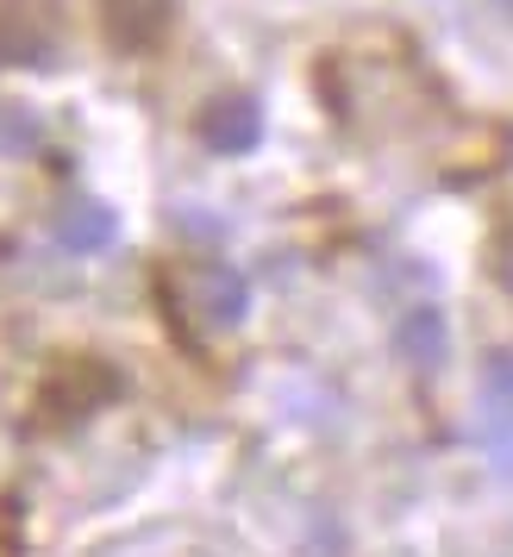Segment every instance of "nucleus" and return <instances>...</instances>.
<instances>
[{"label":"nucleus","mask_w":513,"mask_h":557,"mask_svg":"<svg viewBox=\"0 0 513 557\" xmlns=\"http://www.w3.org/2000/svg\"><path fill=\"white\" fill-rule=\"evenodd\" d=\"M176 301H182V313H188L195 326L226 332V326H238V320H245L251 288H245V276H238L232 263L207 257V263H188V270L176 276Z\"/></svg>","instance_id":"f257e3e1"},{"label":"nucleus","mask_w":513,"mask_h":557,"mask_svg":"<svg viewBox=\"0 0 513 557\" xmlns=\"http://www.w3.org/2000/svg\"><path fill=\"white\" fill-rule=\"evenodd\" d=\"M201 138L213 145V151H251L256 138H263V113H256V101H245V95H232V101H213L201 120Z\"/></svg>","instance_id":"f03ea898"},{"label":"nucleus","mask_w":513,"mask_h":557,"mask_svg":"<svg viewBox=\"0 0 513 557\" xmlns=\"http://www.w3.org/2000/svg\"><path fill=\"white\" fill-rule=\"evenodd\" d=\"M113 232H120V220H113V207L101 201H76L63 220H57V238H63V251H107L113 245Z\"/></svg>","instance_id":"7ed1b4c3"},{"label":"nucleus","mask_w":513,"mask_h":557,"mask_svg":"<svg viewBox=\"0 0 513 557\" xmlns=\"http://www.w3.org/2000/svg\"><path fill=\"white\" fill-rule=\"evenodd\" d=\"M395 351L408 357V363H438L445 357V313L438 307H408L401 313V326H395Z\"/></svg>","instance_id":"20e7f679"},{"label":"nucleus","mask_w":513,"mask_h":557,"mask_svg":"<svg viewBox=\"0 0 513 557\" xmlns=\"http://www.w3.org/2000/svg\"><path fill=\"white\" fill-rule=\"evenodd\" d=\"M483 395H488V420H513V351H495L483 363Z\"/></svg>","instance_id":"39448f33"}]
</instances>
